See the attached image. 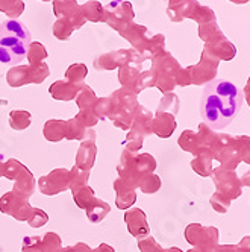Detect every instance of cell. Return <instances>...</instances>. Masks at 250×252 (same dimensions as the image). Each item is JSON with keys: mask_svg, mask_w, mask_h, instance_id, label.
I'll use <instances>...</instances> for the list:
<instances>
[{"mask_svg": "<svg viewBox=\"0 0 250 252\" xmlns=\"http://www.w3.org/2000/svg\"><path fill=\"white\" fill-rule=\"evenodd\" d=\"M53 11L58 17V20H64L73 29L81 28L85 23V17L82 8L78 5L76 0H55L53 2Z\"/></svg>", "mask_w": 250, "mask_h": 252, "instance_id": "277c9868", "label": "cell"}, {"mask_svg": "<svg viewBox=\"0 0 250 252\" xmlns=\"http://www.w3.org/2000/svg\"><path fill=\"white\" fill-rule=\"evenodd\" d=\"M241 105V90L229 81L216 79L203 88L200 97V116L212 129H223L237 117Z\"/></svg>", "mask_w": 250, "mask_h": 252, "instance_id": "6da1fadb", "label": "cell"}, {"mask_svg": "<svg viewBox=\"0 0 250 252\" xmlns=\"http://www.w3.org/2000/svg\"><path fill=\"white\" fill-rule=\"evenodd\" d=\"M134 19V11L129 2H121V0H112V2L105 8V22H108L112 28L123 32L128 23Z\"/></svg>", "mask_w": 250, "mask_h": 252, "instance_id": "3957f363", "label": "cell"}, {"mask_svg": "<svg viewBox=\"0 0 250 252\" xmlns=\"http://www.w3.org/2000/svg\"><path fill=\"white\" fill-rule=\"evenodd\" d=\"M43 2H49V0H43Z\"/></svg>", "mask_w": 250, "mask_h": 252, "instance_id": "ba28073f", "label": "cell"}, {"mask_svg": "<svg viewBox=\"0 0 250 252\" xmlns=\"http://www.w3.org/2000/svg\"><path fill=\"white\" fill-rule=\"evenodd\" d=\"M30 46V32L19 20H6L0 25V63L20 64Z\"/></svg>", "mask_w": 250, "mask_h": 252, "instance_id": "7a4b0ae2", "label": "cell"}, {"mask_svg": "<svg viewBox=\"0 0 250 252\" xmlns=\"http://www.w3.org/2000/svg\"><path fill=\"white\" fill-rule=\"evenodd\" d=\"M53 31H55V35H56L58 38H67L68 35L73 32V26L68 25L64 20H58L55 23V28H53Z\"/></svg>", "mask_w": 250, "mask_h": 252, "instance_id": "52a82bcc", "label": "cell"}, {"mask_svg": "<svg viewBox=\"0 0 250 252\" xmlns=\"http://www.w3.org/2000/svg\"><path fill=\"white\" fill-rule=\"evenodd\" d=\"M81 8H82L85 20H90V22H105V8L99 2H96V0H91V2L85 3Z\"/></svg>", "mask_w": 250, "mask_h": 252, "instance_id": "5b68a950", "label": "cell"}, {"mask_svg": "<svg viewBox=\"0 0 250 252\" xmlns=\"http://www.w3.org/2000/svg\"><path fill=\"white\" fill-rule=\"evenodd\" d=\"M0 11L5 12L11 20H15L23 14L25 3L22 0H0Z\"/></svg>", "mask_w": 250, "mask_h": 252, "instance_id": "8992f818", "label": "cell"}]
</instances>
